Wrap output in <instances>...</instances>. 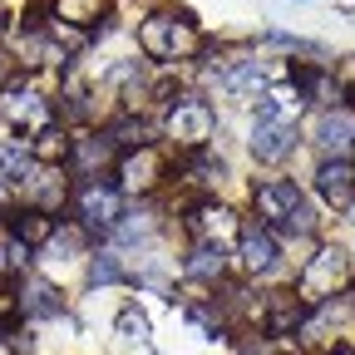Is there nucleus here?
I'll list each match as a JSON object with an SVG mask.
<instances>
[{
  "label": "nucleus",
  "instance_id": "1",
  "mask_svg": "<svg viewBox=\"0 0 355 355\" xmlns=\"http://www.w3.org/2000/svg\"><path fill=\"white\" fill-rule=\"evenodd\" d=\"M257 212H261V227H282V232H311L316 227V212H311L306 193L286 178H272V183H261L252 193Z\"/></svg>",
  "mask_w": 355,
  "mask_h": 355
},
{
  "label": "nucleus",
  "instance_id": "2",
  "mask_svg": "<svg viewBox=\"0 0 355 355\" xmlns=\"http://www.w3.org/2000/svg\"><path fill=\"white\" fill-rule=\"evenodd\" d=\"M139 44L148 60H183L188 50H198V25L188 10L178 15H148L144 30H139Z\"/></svg>",
  "mask_w": 355,
  "mask_h": 355
},
{
  "label": "nucleus",
  "instance_id": "3",
  "mask_svg": "<svg viewBox=\"0 0 355 355\" xmlns=\"http://www.w3.org/2000/svg\"><path fill=\"white\" fill-rule=\"evenodd\" d=\"M168 139L178 144V148H188V153H202L207 148V139L217 133V119H212V109L202 104V99H173V109H168Z\"/></svg>",
  "mask_w": 355,
  "mask_h": 355
},
{
  "label": "nucleus",
  "instance_id": "4",
  "mask_svg": "<svg viewBox=\"0 0 355 355\" xmlns=\"http://www.w3.org/2000/svg\"><path fill=\"white\" fill-rule=\"evenodd\" d=\"M74 212H79V227L89 237H109L123 217V193L109 188V183H84L79 198H74Z\"/></svg>",
  "mask_w": 355,
  "mask_h": 355
},
{
  "label": "nucleus",
  "instance_id": "5",
  "mask_svg": "<svg viewBox=\"0 0 355 355\" xmlns=\"http://www.w3.org/2000/svg\"><path fill=\"white\" fill-rule=\"evenodd\" d=\"M340 282H345V252H340V247H316V257L306 261V272H301V282H296V296H301L306 306H316V301L336 296Z\"/></svg>",
  "mask_w": 355,
  "mask_h": 355
},
{
  "label": "nucleus",
  "instance_id": "6",
  "mask_svg": "<svg viewBox=\"0 0 355 355\" xmlns=\"http://www.w3.org/2000/svg\"><path fill=\"white\" fill-rule=\"evenodd\" d=\"M237 261L247 266L252 277L272 272V266H277V237H272V227H261V222H242V232H237Z\"/></svg>",
  "mask_w": 355,
  "mask_h": 355
},
{
  "label": "nucleus",
  "instance_id": "7",
  "mask_svg": "<svg viewBox=\"0 0 355 355\" xmlns=\"http://www.w3.org/2000/svg\"><path fill=\"white\" fill-rule=\"evenodd\" d=\"M316 193L331 207H350L355 202V163L350 158H321L316 168Z\"/></svg>",
  "mask_w": 355,
  "mask_h": 355
},
{
  "label": "nucleus",
  "instance_id": "8",
  "mask_svg": "<svg viewBox=\"0 0 355 355\" xmlns=\"http://www.w3.org/2000/svg\"><path fill=\"white\" fill-rule=\"evenodd\" d=\"M158 173H163L158 148H133V153H123V163H119V193H148V188L158 183Z\"/></svg>",
  "mask_w": 355,
  "mask_h": 355
},
{
  "label": "nucleus",
  "instance_id": "9",
  "mask_svg": "<svg viewBox=\"0 0 355 355\" xmlns=\"http://www.w3.org/2000/svg\"><path fill=\"white\" fill-rule=\"evenodd\" d=\"M291 148H296V123H266V119L252 123V158L277 163V158H286Z\"/></svg>",
  "mask_w": 355,
  "mask_h": 355
},
{
  "label": "nucleus",
  "instance_id": "10",
  "mask_svg": "<svg viewBox=\"0 0 355 355\" xmlns=\"http://www.w3.org/2000/svg\"><path fill=\"white\" fill-rule=\"evenodd\" d=\"M306 321V301L296 291H272L266 296V336H291Z\"/></svg>",
  "mask_w": 355,
  "mask_h": 355
},
{
  "label": "nucleus",
  "instance_id": "11",
  "mask_svg": "<svg viewBox=\"0 0 355 355\" xmlns=\"http://www.w3.org/2000/svg\"><path fill=\"white\" fill-rule=\"evenodd\" d=\"M227 217H232V212L222 207L217 198H202V202H193V207H188V232H193L198 242H212L222 227H227ZM217 242H222V237H217Z\"/></svg>",
  "mask_w": 355,
  "mask_h": 355
},
{
  "label": "nucleus",
  "instance_id": "12",
  "mask_svg": "<svg viewBox=\"0 0 355 355\" xmlns=\"http://www.w3.org/2000/svg\"><path fill=\"white\" fill-rule=\"evenodd\" d=\"M222 266H227V247L212 237V242H198V247L188 252L183 272H188L193 282H217V277H222Z\"/></svg>",
  "mask_w": 355,
  "mask_h": 355
},
{
  "label": "nucleus",
  "instance_id": "13",
  "mask_svg": "<svg viewBox=\"0 0 355 355\" xmlns=\"http://www.w3.org/2000/svg\"><path fill=\"white\" fill-rule=\"evenodd\" d=\"M10 232L20 247H44V242H55V217L44 212V207H25L15 222H10Z\"/></svg>",
  "mask_w": 355,
  "mask_h": 355
},
{
  "label": "nucleus",
  "instance_id": "14",
  "mask_svg": "<svg viewBox=\"0 0 355 355\" xmlns=\"http://www.w3.org/2000/svg\"><path fill=\"white\" fill-rule=\"evenodd\" d=\"M316 144L321 148H345V144H355V114L350 109H331V114H321L316 119Z\"/></svg>",
  "mask_w": 355,
  "mask_h": 355
},
{
  "label": "nucleus",
  "instance_id": "15",
  "mask_svg": "<svg viewBox=\"0 0 355 355\" xmlns=\"http://www.w3.org/2000/svg\"><path fill=\"white\" fill-rule=\"evenodd\" d=\"M69 153V133L64 128H55V123H44V128H35V144H30V158L40 163V168H50V163H60Z\"/></svg>",
  "mask_w": 355,
  "mask_h": 355
},
{
  "label": "nucleus",
  "instance_id": "16",
  "mask_svg": "<svg viewBox=\"0 0 355 355\" xmlns=\"http://www.w3.org/2000/svg\"><path fill=\"white\" fill-rule=\"evenodd\" d=\"M15 301H20L25 316H60V311H64V301H60V291L50 282H30L25 296H15Z\"/></svg>",
  "mask_w": 355,
  "mask_h": 355
},
{
  "label": "nucleus",
  "instance_id": "17",
  "mask_svg": "<svg viewBox=\"0 0 355 355\" xmlns=\"http://www.w3.org/2000/svg\"><path fill=\"white\" fill-rule=\"evenodd\" d=\"M30 148H15V144H0V183H30Z\"/></svg>",
  "mask_w": 355,
  "mask_h": 355
},
{
  "label": "nucleus",
  "instance_id": "18",
  "mask_svg": "<svg viewBox=\"0 0 355 355\" xmlns=\"http://www.w3.org/2000/svg\"><path fill=\"white\" fill-rule=\"evenodd\" d=\"M261 84H266L261 60H247V64H237V69L222 74V89H232V94H247V89H261Z\"/></svg>",
  "mask_w": 355,
  "mask_h": 355
},
{
  "label": "nucleus",
  "instance_id": "19",
  "mask_svg": "<svg viewBox=\"0 0 355 355\" xmlns=\"http://www.w3.org/2000/svg\"><path fill=\"white\" fill-rule=\"evenodd\" d=\"M114 326H119V336H123V340H133V345H148V316H144L139 306H123Z\"/></svg>",
  "mask_w": 355,
  "mask_h": 355
},
{
  "label": "nucleus",
  "instance_id": "20",
  "mask_svg": "<svg viewBox=\"0 0 355 355\" xmlns=\"http://www.w3.org/2000/svg\"><path fill=\"white\" fill-rule=\"evenodd\" d=\"M55 15L69 25H94L99 20V0H55Z\"/></svg>",
  "mask_w": 355,
  "mask_h": 355
},
{
  "label": "nucleus",
  "instance_id": "21",
  "mask_svg": "<svg viewBox=\"0 0 355 355\" xmlns=\"http://www.w3.org/2000/svg\"><path fill=\"white\" fill-rule=\"evenodd\" d=\"M114 282H123V266H119V257L99 252L94 261H89V286H114Z\"/></svg>",
  "mask_w": 355,
  "mask_h": 355
},
{
  "label": "nucleus",
  "instance_id": "22",
  "mask_svg": "<svg viewBox=\"0 0 355 355\" xmlns=\"http://www.w3.org/2000/svg\"><path fill=\"white\" fill-rule=\"evenodd\" d=\"M10 119H15V123H40V128H44V104H40L35 94H15Z\"/></svg>",
  "mask_w": 355,
  "mask_h": 355
},
{
  "label": "nucleus",
  "instance_id": "23",
  "mask_svg": "<svg viewBox=\"0 0 355 355\" xmlns=\"http://www.w3.org/2000/svg\"><path fill=\"white\" fill-rule=\"evenodd\" d=\"M109 153H114V139H109V133H99V139H84V144H79V163H84V168L104 163Z\"/></svg>",
  "mask_w": 355,
  "mask_h": 355
},
{
  "label": "nucleus",
  "instance_id": "24",
  "mask_svg": "<svg viewBox=\"0 0 355 355\" xmlns=\"http://www.w3.org/2000/svg\"><path fill=\"white\" fill-rule=\"evenodd\" d=\"M222 178H227V163H222V158H217V163H212L207 153L193 158V183H222Z\"/></svg>",
  "mask_w": 355,
  "mask_h": 355
},
{
  "label": "nucleus",
  "instance_id": "25",
  "mask_svg": "<svg viewBox=\"0 0 355 355\" xmlns=\"http://www.w3.org/2000/svg\"><path fill=\"white\" fill-rule=\"evenodd\" d=\"M237 355H272V345H266V340H247Z\"/></svg>",
  "mask_w": 355,
  "mask_h": 355
},
{
  "label": "nucleus",
  "instance_id": "26",
  "mask_svg": "<svg viewBox=\"0 0 355 355\" xmlns=\"http://www.w3.org/2000/svg\"><path fill=\"white\" fill-rule=\"evenodd\" d=\"M0 207H10V183H0Z\"/></svg>",
  "mask_w": 355,
  "mask_h": 355
},
{
  "label": "nucleus",
  "instance_id": "27",
  "mask_svg": "<svg viewBox=\"0 0 355 355\" xmlns=\"http://www.w3.org/2000/svg\"><path fill=\"white\" fill-rule=\"evenodd\" d=\"M0 94H6V60H0Z\"/></svg>",
  "mask_w": 355,
  "mask_h": 355
},
{
  "label": "nucleus",
  "instance_id": "28",
  "mask_svg": "<svg viewBox=\"0 0 355 355\" xmlns=\"http://www.w3.org/2000/svg\"><path fill=\"white\" fill-rule=\"evenodd\" d=\"M336 355H355V350H336Z\"/></svg>",
  "mask_w": 355,
  "mask_h": 355
},
{
  "label": "nucleus",
  "instance_id": "29",
  "mask_svg": "<svg viewBox=\"0 0 355 355\" xmlns=\"http://www.w3.org/2000/svg\"><path fill=\"white\" fill-rule=\"evenodd\" d=\"M0 266H6V252H0Z\"/></svg>",
  "mask_w": 355,
  "mask_h": 355
}]
</instances>
